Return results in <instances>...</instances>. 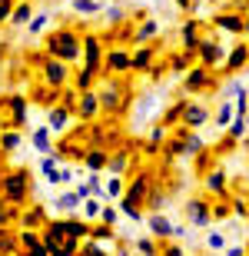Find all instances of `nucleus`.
I'll return each instance as SVG.
<instances>
[{"mask_svg":"<svg viewBox=\"0 0 249 256\" xmlns=\"http://www.w3.org/2000/svg\"><path fill=\"white\" fill-rule=\"evenodd\" d=\"M27 190H30V173L27 170H10L3 173V180H0V193L7 196V203H23L27 200Z\"/></svg>","mask_w":249,"mask_h":256,"instance_id":"1","label":"nucleus"},{"mask_svg":"<svg viewBox=\"0 0 249 256\" xmlns=\"http://www.w3.org/2000/svg\"><path fill=\"white\" fill-rule=\"evenodd\" d=\"M47 50L50 57H60V60H77L80 57V40L70 34V30H60L47 40Z\"/></svg>","mask_w":249,"mask_h":256,"instance_id":"2","label":"nucleus"},{"mask_svg":"<svg viewBox=\"0 0 249 256\" xmlns=\"http://www.w3.org/2000/svg\"><path fill=\"white\" fill-rule=\"evenodd\" d=\"M156 110H160V94H143L133 104V126L150 124V120L156 116Z\"/></svg>","mask_w":249,"mask_h":256,"instance_id":"3","label":"nucleus"},{"mask_svg":"<svg viewBox=\"0 0 249 256\" xmlns=\"http://www.w3.org/2000/svg\"><path fill=\"white\" fill-rule=\"evenodd\" d=\"M96 100H100V110L116 114L120 104H123V86H120V80H110L106 86H100V90H96Z\"/></svg>","mask_w":249,"mask_h":256,"instance_id":"4","label":"nucleus"},{"mask_svg":"<svg viewBox=\"0 0 249 256\" xmlns=\"http://www.w3.org/2000/svg\"><path fill=\"white\" fill-rule=\"evenodd\" d=\"M67 76H70V70L63 66V60H60V57L43 60V80H47L50 86H63V84H67Z\"/></svg>","mask_w":249,"mask_h":256,"instance_id":"5","label":"nucleus"},{"mask_svg":"<svg viewBox=\"0 0 249 256\" xmlns=\"http://www.w3.org/2000/svg\"><path fill=\"white\" fill-rule=\"evenodd\" d=\"M180 124H183V126H190V130L203 126V124H206V106H203V104H186V100H183Z\"/></svg>","mask_w":249,"mask_h":256,"instance_id":"6","label":"nucleus"},{"mask_svg":"<svg viewBox=\"0 0 249 256\" xmlns=\"http://www.w3.org/2000/svg\"><path fill=\"white\" fill-rule=\"evenodd\" d=\"M83 54H86V60H83V70H90V74H100V40L90 34V37H83Z\"/></svg>","mask_w":249,"mask_h":256,"instance_id":"7","label":"nucleus"},{"mask_svg":"<svg viewBox=\"0 0 249 256\" xmlns=\"http://www.w3.org/2000/svg\"><path fill=\"white\" fill-rule=\"evenodd\" d=\"M67 124H70V110H67V104L50 106V114H47V126H50V133L67 130Z\"/></svg>","mask_w":249,"mask_h":256,"instance_id":"8","label":"nucleus"},{"mask_svg":"<svg viewBox=\"0 0 249 256\" xmlns=\"http://www.w3.org/2000/svg\"><path fill=\"white\" fill-rule=\"evenodd\" d=\"M96 110H100V100H96V90H80V120H93Z\"/></svg>","mask_w":249,"mask_h":256,"instance_id":"9","label":"nucleus"},{"mask_svg":"<svg viewBox=\"0 0 249 256\" xmlns=\"http://www.w3.org/2000/svg\"><path fill=\"white\" fill-rule=\"evenodd\" d=\"M106 70H110V74H126V70H133V66H130V54L110 50V54H106Z\"/></svg>","mask_w":249,"mask_h":256,"instance_id":"10","label":"nucleus"},{"mask_svg":"<svg viewBox=\"0 0 249 256\" xmlns=\"http://www.w3.org/2000/svg\"><path fill=\"white\" fill-rule=\"evenodd\" d=\"M146 223H150V233H153V236H160V240H170L173 236V223L166 216H160V213H153Z\"/></svg>","mask_w":249,"mask_h":256,"instance_id":"11","label":"nucleus"},{"mask_svg":"<svg viewBox=\"0 0 249 256\" xmlns=\"http://www.w3.org/2000/svg\"><path fill=\"white\" fill-rule=\"evenodd\" d=\"M30 17H33V7H30V0H20L13 4V14H10V24H17V27H27Z\"/></svg>","mask_w":249,"mask_h":256,"instance_id":"12","label":"nucleus"},{"mask_svg":"<svg viewBox=\"0 0 249 256\" xmlns=\"http://www.w3.org/2000/svg\"><path fill=\"white\" fill-rule=\"evenodd\" d=\"M7 104H10V110H13L10 124H13V126H23V106H27L23 94H10V96H7Z\"/></svg>","mask_w":249,"mask_h":256,"instance_id":"13","label":"nucleus"},{"mask_svg":"<svg viewBox=\"0 0 249 256\" xmlns=\"http://www.w3.org/2000/svg\"><path fill=\"white\" fill-rule=\"evenodd\" d=\"M40 170H43L47 183H63V170H57V156H43Z\"/></svg>","mask_w":249,"mask_h":256,"instance_id":"14","label":"nucleus"},{"mask_svg":"<svg viewBox=\"0 0 249 256\" xmlns=\"http://www.w3.org/2000/svg\"><path fill=\"white\" fill-rule=\"evenodd\" d=\"M60 226H63L67 236H77V240H83L86 233H90V226H86L83 220H60Z\"/></svg>","mask_w":249,"mask_h":256,"instance_id":"15","label":"nucleus"},{"mask_svg":"<svg viewBox=\"0 0 249 256\" xmlns=\"http://www.w3.org/2000/svg\"><path fill=\"white\" fill-rule=\"evenodd\" d=\"M186 216L193 220V223H196V226H203V223H206V206H203L200 200H190V203H186Z\"/></svg>","mask_w":249,"mask_h":256,"instance_id":"16","label":"nucleus"},{"mask_svg":"<svg viewBox=\"0 0 249 256\" xmlns=\"http://www.w3.org/2000/svg\"><path fill=\"white\" fill-rule=\"evenodd\" d=\"M80 203H83V196H80V193L73 190V193H63V196L57 200V210H67V213H77V210H80Z\"/></svg>","mask_w":249,"mask_h":256,"instance_id":"17","label":"nucleus"},{"mask_svg":"<svg viewBox=\"0 0 249 256\" xmlns=\"http://www.w3.org/2000/svg\"><path fill=\"white\" fill-rule=\"evenodd\" d=\"M150 60H153V50H136L133 57H130V66H133V70H150Z\"/></svg>","mask_w":249,"mask_h":256,"instance_id":"18","label":"nucleus"},{"mask_svg":"<svg viewBox=\"0 0 249 256\" xmlns=\"http://www.w3.org/2000/svg\"><path fill=\"white\" fill-rule=\"evenodd\" d=\"M233 114H236V106H233V104H223V106H220V114H216V126H230L233 120H236Z\"/></svg>","mask_w":249,"mask_h":256,"instance_id":"19","label":"nucleus"},{"mask_svg":"<svg viewBox=\"0 0 249 256\" xmlns=\"http://www.w3.org/2000/svg\"><path fill=\"white\" fill-rule=\"evenodd\" d=\"M17 143H20V133L0 130V150H17Z\"/></svg>","mask_w":249,"mask_h":256,"instance_id":"20","label":"nucleus"},{"mask_svg":"<svg viewBox=\"0 0 249 256\" xmlns=\"http://www.w3.org/2000/svg\"><path fill=\"white\" fill-rule=\"evenodd\" d=\"M73 10H77V14H83V17H90V14H96V10H100V0H73Z\"/></svg>","mask_w":249,"mask_h":256,"instance_id":"21","label":"nucleus"},{"mask_svg":"<svg viewBox=\"0 0 249 256\" xmlns=\"http://www.w3.org/2000/svg\"><path fill=\"white\" fill-rule=\"evenodd\" d=\"M23 226L43 230V213H40V206H33V210H30V213H23Z\"/></svg>","mask_w":249,"mask_h":256,"instance_id":"22","label":"nucleus"},{"mask_svg":"<svg viewBox=\"0 0 249 256\" xmlns=\"http://www.w3.org/2000/svg\"><path fill=\"white\" fill-rule=\"evenodd\" d=\"M33 143H37L40 153H50V150H53V146H50V126H47V130H37V133H33Z\"/></svg>","mask_w":249,"mask_h":256,"instance_id":"23","label":"nucleus"},{"mask_svg":"<svg viewBox=\"0 0 249 256\" xmlns=\"http://www.w3.org/2000/svg\"><path fill=\"white\" fill-rule=\"evenodd\" d=\"M200 47V40H196V24H190V27L183 30V50H196Z\"/></svg>","mask_w":249,"mask_h":256,"instance_id":"24","label":"nucleus"},{"mask_svg":"<svg viewBox=\"0 0 249 256\" xmlns=\"http://www.w3.org/2000/svg\"><path fill=\"white\" fill-rule=\"evenodd\" d=\"M103 163H106V153H103V146H96V150L90 153V156H86V166H90V170H100Z\"/></svg>","mask_w":249,"mask_h":256,"instance_id":"25","label":"nucleus"},{"mask_svg":"<svg viewBox=\"0 0 249 256\" xmlns=\"http://www.w3.org/2000/svg\"><path fill=\"white\" fill-rule=\"evenodd\" d=\"M200 54H203V60H206V64H213V60H220L223 50L216 47V44H200Z\"/></svg>","mask_w":249,"mask_h":256,"instance_id":"26","label":"nucleus"},{"mask_svg":"<svg viewBox=\"0 0 249 256\" xmlns=\"http://www.w3.org/2000/svg\"><path fill=\"white\" fill-rule=\"evenodd\" d=\"M100 200H83V216L86 220H93V216H100Z\"/></svg>","mask_w":249,"mask_h":256,"instance_id":"27","label":"nucleus"},{"mask_svg":"<svg viewBox=\"0 0 249 256\" xmlns=\"http://www.w3.org/2000/svg\"><path fill=\"white\" fill-rule=\"evenodd\" d=\"M47 14H37V17H30V24H27V27H30V34H40V30H43V27H47Z\"/></svg>","mask_w":249,"mask_h":256,"instance_id":"28","label":"nucleus"},{"mask_svg":"<svg viewBox=\"0 0 249 256\" xmlns=\"http://www.w3.org/2000/svg\"><path fill=\"white\" fill-rule=\"evenodd\" d=\"M206 246L210 250H226V236H223V233H210V236H206Z\"/></svg>","mask_w":249,"mask_h":256,"instance_id":"29","label":"nucleus"},{"mask_svg":"<svg viewBox=\"0 0 249 256\" xmlns=\"http://www.w3.org/2000/svg\"><path fill=\"white\" fill-rule=\"evenodd\" d=\"M156 30H160V27H156V24H146V27L143 30H140V34H136V44H146V40H150V37H153V34H156Z\"/></svg>","mask_w":249,"mask_h":256,"instance_id":"30","label":"nucleus"},{"mask_svg":"<svg viewBox=\"0 0 249 256\" xmlns=\"http://www.w3.org/2000/svg\"><path fill=\"white\" fill-rule=\"evenodd\" d=\"M206 186H210V190H216V193H223V173L216 170L213 176H206Z\"/></svg>","mask_w":249,"mask_h":256,"instance_id":"31","label":"nucleus"},{"mask_svg":"<svg viewBox=\"0 0 249 256\" xmlns=\"http://www.w3.org/2000/svg\"><path fill=\"white\" fill-rule=\"evenodd\" d=\"M93 76H96V74H90V70H80V76H77V86H80V90H86V86L93 84Z\"/></svg>","mask_w":249,"mask_h":256,"instance_id":"32","label":"nucleus"},{"mask_svg":"<svg viewBox=\"0 0 249 256\" xmlns=\"http://www.w3.org/2000/svg\"><path fill=\"white\" fill-rule=\"evenodd\" d=\"M10 14H13V0H0V24L10 20Z\"/></svg>","mask_w":249,"mask_h":256,"instance_id":"33","label":"nucleus"},{"mask_svg":"<svg viewBox=\"0 0 249 256\" xmlns=\"http://www.w3.org/2000/svg\"><path fill=\"white\" fill-rule=\"evenodd\" d=\"M100 220H103L106 226H113V223H116L120 216H116V210H100Z\"/></svg>","mask_w":249,"mask_h":256,"instance_id":"34","label":"nucleus"},{"mask_svg":"<svg viewBox=\"0 0 249 256\" xmlns=\"http://www.w3.org/2000/svg\"><path fill=\"white\" fill-rule=\"evenodd\" d=\"M220 24L230 30H243V20H236V17H220Z\"/></svg>","mask_w":249,"mask_h":256,"instance_id":"35","label":"nucleus"},{"mask_svg":"<svg viewBox=\"0 0 249 256\" xmlns=\"http://www.w3.org/2000/svg\"><path fill=\"white\" fill-rule=\"evenodd\" d=\"M106 190H110V196H120V190H123V186H120V180H116V176H113V180H110V186H106Z\"/></svg>","mask_w":249,"mask_h":256,"instance_id":"36","label":"nucleus"},{"mask_svg":"<svg viewBox=\"0 0 249 256\" xmlns=\"http://www.w3.org/2000/svg\"><path fill=\"white\" fill-rule=\"evenodd\" d=\"M243 60H246V50H236V54H233V57H230V64H233V66H240Z\"/></svg>","mask_w":249,"mask_h":256,"instance_id":"37","label":"nucleus"},{"mask_svg":"<svg viewBox=\"0 0 249 256\" xmlns=\"http://www.w3.org/2000/svg\"><path fill=\"white\" fill-rule=\"evenodd\" d=\"M136 250H143V253H153V243H150V240H136Z\"/></svg>","mask_w":249,"mask_h":256,"instance_id":"38","label":"nucleus"},{"mask_svg":"<svg viewBox=\"0 0 249 256\" xmlns=\"http://www.w3.org/2000/svg\"><path fill=\"white\" fill-rule=\"evenodd\" d=\"M163 136H166V130H163V126H153V133H150V140H163Z\"/></svg>","mask_w":249,"mask_h":256,"instance_id":"39","label":"nucleus"},{"mask_svg":"<svg viewBox=\"0 0 249 256\" xmlns=\"http://www.w3.org/2000/svg\"><path fill=\"white\" fill-rule=\"evenodd\" d=\"M83 250H86V253H100V243H96V240H90V243H86Z\"/></svg>","mask_w":249,"mask_h":256,"instance_id":"40","label":"nucleus"},{"mask_svg":"<svg viewBox=\"0 0 249 256\" xmlns=\"http://www.w3.org/2000/svg\"><path fill=\"white\" fill-rule=\"evenodd\" d=\"M3 126H7V124H3V116H0V130H3Z\"/></svg>","mask_w":249,"mask_h":256,"instance_id":"41","label":"nucleus"},{"mask_svg":"<svg viewBox=\"0 0 249 256\" xmlns=\"http://www.w3.org/2000/svg\"><path fill=\"white\" fill-rule=\"evenodd\" d=\"M0 180H3V170H0Z\"/></svg>","mask_w":249,"mask_h":256,"instance_id":"42","label":"nucleus"}]
</instances>
